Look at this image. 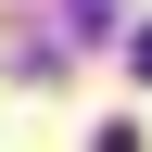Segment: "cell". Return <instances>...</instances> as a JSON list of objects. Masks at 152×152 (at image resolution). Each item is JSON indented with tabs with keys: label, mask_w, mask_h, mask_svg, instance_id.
Returning a JSON list of instances; mask_svg holds the SVG:
<instances>
[{
	"label": "cell",
	"mask_w": 152,
	"mask_h": 152,
	"mask_svg": "<svg viewBox=\"0 0 152 152\" xmlns=\"http://www.w3.org/2000/svg\"><path fill=\"white\" fill-rule=\"evenodd\" d=\"M140 76H152V26H140Z\"/></svg>",
	"instance_id": "obj_1"
}]
</instances>
